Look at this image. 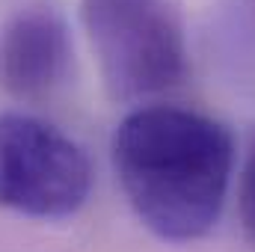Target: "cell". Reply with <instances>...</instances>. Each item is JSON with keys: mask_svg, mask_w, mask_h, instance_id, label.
I'll list each match as a JSON object with an SVG mask.
<instances>
[{"mask_svg": "<svg viewBox=\"0 0 255 252\" xmlns=\"http://www.w3.org/2000/svg\"><path fill=\"white\" fill-rule=\"evenodd\" d=\"M113 169L128 205L154 238L193 244L223 217L235 136L196 110L139 107L113 133Z\"/></svg>", "mask_w": 255, "mask_h": 252, "instance_id": "obj_1", "label": "cell"}, {"mask_svg": "<svg viewBox=\"0 0 255 252\" xmlns=\"http://www.w3.org/2000/svg\"><path fill=\"white\" fill-rule=\"evenodd\" d=\"M83 24L116 101L157 95L184 80V27L166 0H83Z\"/></svg>", "mask_w": 255, "mask_h": 252, "instance_id": "obj_2", "label": "cell"}, {"mask_svg": "<svg viewBox=\"0 0 255 252\" xmlns=\"http://www.w3.org/2000/svg\"><path fill=\"white\" fill-rule=\"evenodd\" d=\"M92 190L83 148L36 116H0V208L36 220L74 217Z\"/></svg>", "mask_w": 255, "mask_h": 252, "instance_id": "obj_3", "label": "cell"}, {"mask_svg": "<svg viewBox=\"0 0 255 252\" xmlns=\"http://www.w3.org/2000/svg\"><path fill=\"white\" fill-rule=\"evenodd\" d=\"M68 57L63 18L54 9H24L0 39V86L15 98H42L65 77Z\"/></svg>", "mask_w": 255, "mask_h": 252, "instance_id": "obj_4", "label": "cell"}, {"mask_svg": "<svg viewBox=\"0 0 255 252\" xmlns=\"http://www.w3.org/2000/svg\"><path fill=\"white\" fill-rule=\"evenodd\" d=\"M241 214H244V223H247L250 235L255 238V145L250 151L244 181H241Z\"/></svg>", "mask_w": 255, "mask_h": 252, "instance_id": "obj_5", "label": "cell"}]
</instances>
